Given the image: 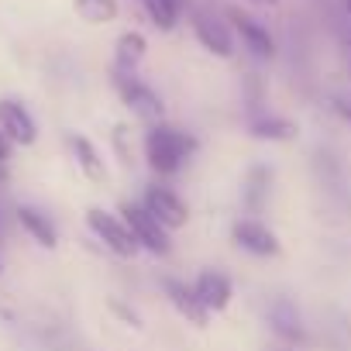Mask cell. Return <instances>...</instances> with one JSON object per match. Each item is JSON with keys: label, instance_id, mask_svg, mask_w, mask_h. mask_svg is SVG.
I'll return each instance as SVG.
<instances>
[{"label": "cell", "instance_id": "44dd1931", "mask_svg": "<svg viewBox=\"0 0 351 351\" xmlns=\"http://www.w3.org/2000/svg\"><path fill=\"white\" fill-rule=\"evenodd\" d=\"M334 110H337V114H341V117L351 124V104H344V100H334Z\"/></svg>", "mask_w": 351, "mask_h": 351}, {"label": "cell", "instance_id": "e0dca14e", "mask_svg": "<svg viewBox=\"0 0 351 351\" xmlns=\"http://www.w3.org/2000/svg\"><path fill=\"white\" fill-rule=\"evenodd\" d=\"M73 11L86 21V25H110L121 8H117V0H73Z\"/></svg>", "mask_w": 351, "mask_h": 351}, {"label": "cell", "instance_id": "4fadbf2b", "mask_svg": "<svg viewBox=\"0 0 351 351\" xmlns=\"http://www.w3.org/2000/svg\"><path fill=\"white\" fill-rule=\"evenodd\" d=\"M69 145H73L76 165L83 169V176H86V180H93V183L107 180V165H104V158H100V152L93 148V141H90V138H83V134H73V138H69Z\"/></svg>", "mask_w": 351, "mask_h": 351}, {"label": "cell", "instance_id": "d6986e66", "mask_svg": "<svg viewBox=\"0 0 351 351\" xmlns=\"http://www.w3.org/2000/svg\"><path fill=\"white\" fill-rule=\"evenodd\" d=\"M265 193H269V169L265 165H255L248 172V183H245V204H248V210H262Z\"/></svg>", "mask_w": 351, "mask_h": 351}, {"label": "cell", "instance_id": "7402d4cb", "mask_svg": "<svg viewBox=\"0 0 351 351\" xmlns=\"http://www.w3.org/2000/svg\"><path fill=\"white\" fill-rule=\"evenodd\" d=\"M8 158H11V141H8L4 134H0V165H4Z\"/></svg>", "mask_w": 351, "mask_h": 351}, {"label": "cell", "instance_id": "7a4b0ae2", "mask_svg": "<svg viewBox=\"0 0 351 351\" xmlns=\"http://www.w3.org/2000/svg\"><path fill=\"white\" fill-rule=\"evenodd\" d=\"M190 25H193L197 42H200L210 56H217V59H231V56H234V32H231L228 18H221V14H214V11H207V8H197V11L190 14Z\"/></svg>", "mask_w": 351, "mask_h": 351}, {"label": "cell", "instance_id": "277c9868", "mask_svg": "<svg viewBox=\"0 0 351 351\" xmlns=\"http://www.w3.org/2000/svg\"><path fill=\"white\" fill-rule=\"evenodd\" d=\"M86 224H90V231L114 252V255H121V258H131L141 245L134 241V234H131V228L121 221V217H114V214H107V210H100V207H90L86 210Z\"/></svg>", "mask_w": 351, "mask_h": 351}, {"label": "cell", "instance_id": "cb8c5ba5", "mask_svg": "<svg viewBox=\"0 0 351 351\" xmlns=\"http://www.w3.org/2000/svg\"><path fill=\"white\" fill-rule=\"evenodd\" d=\"M341 4H344V14L351 18V0H341Z\"/></svg>", "mask_w": 351, "mask_h": 351}, {"label": "cell", "instance_id": "2e32d148", "mask_svg": "<svg viewBox=\"0 0 351 351\" xmlns=\"http://www.w3.org/2000/svg\"><path fill=\"white\" fill-rule=\"evenodd\" d=\"M252 138H258V141H293L296 124L286 121V117H255L252 121Z\"/></svg>", "mask_w": 351, "mask_h": 351}, {"label": "cell", "instance_id": "7c38bea8", "mask_svg": "<svg viewBox=\"0 0 351 351\" xmlns=\"http://www.w3.org/2000/svg\"><path fill=\"white\" fill-rule=\"evenodd\" d=\"M18 224H21L42 248H56V245H59V231H56V224L49 221V214H42V210H35V207H18Z\"/></svg>", "mask_w": 351, "mask_h": 351}, {"label": "cell", "instance_id": "ba28073f", "mask_svg": "<svg viewBox=\"0 0 351 351\" xmlns=\"http://www.w3.org/2000/svg\"><path fill=\"white\" fill-rule=\"evenodd\" d=\"M0 134H4L11 145H21V148L35 145L38 128H35V117L28 114L25 104H18V100H0Z\"/></svg>", "mask_w": 351, "mask_h": 351}, {"label": "cell", "instance_id": "8992f818", "mask_svg": "<svg viewBox=\"0 0 351 351\" xmlns=\"http://www.w3.org/2000/svg\"><path fill=\"white\" fill-rule=\"evenodd\" d=\"M121 214H124V224L131 228V234H134V241L141 245V248H148L152 255H169V234H165V228L145 210V207H134V204H124L121 207Z\"/></svg>", "mask_w": 351, "mask_h": 351}, {"label": "cell", "instance_id": "603a6c76", "mask_svg": "<svg viewBox=\"0 0 351 351\" xmlns=\"http://www.w3.org/2000/svg\"><path fill=\"white\" fill-rule=\"evenodd\" d=\"M252 8H279V0H245Z\"/></svg>", "mask_w": 351, "mask_h": 351}, {"label": "cell", "instance_id": "30bf717a", "mask_svg": "<svg viewBox=\"0 0 351 351\" xmlns=\"http://www.w3.org/2000/svg\"><path fill=\"white\" fill-rule=\"evenodd\" d=\"M165 293H169L172 306L180 310L193 327H207L210 310L200 303V296H197V289H193V286H186V282H180V279H165Z\"/></svg>", "mask_w": 351, "mask_h": 351}, {"label": "cell", "instance_id": "52a82bcc", "mask_svg": "<svg viewBox=\"0 0 351 351\" xmlns=\"http://www.w3.org/2000/svg\"><path fill=\"white\" fill-rule=\"evenodd\" d=\"M165 231H176V228H183L186 221H190V210H186V204L176 197L169 186H148L145 190V204H141Z\"/></svg>", "mask_w": 351, "mask_h": 351}, {"label": "cell", "instance_id": "9a60e30c", "mask_svg": "<svg viewBox=\"0 0 351 351\" xmlns=\"http://www.w3.org/2000/svg\"><path fill=\"white\" fill-rule=\"evenodd\" d=\"M141 8H145L148 21L158 32H172L176 25H180V14L186 8V0H141Z\"/></svg>", "mask_w": 351, "mask_h": 351}, {"label": "cell", "instance_id": "9c48e42d", "mask_svg": "<svg viewBox=\"0 0 351 351\" xmlns=\"http://www.w3.org/2000/svg\"><path fill=\"white\" fill-rule=\"evenodd\" d=\"M234 245L245 248L248 255H258V258H269V255H279V238L272 228H265L262 221L255 217H245L234 224Z\"/></svg>", "mask_w": 351, "mask_h": 351}, {"label": "cell", "instance_id": "5bb4252c", "mask_svg": "<svg viewBox=\"0 0 351 351\" xmlns=\"http://www.w3.org/2000/svg\"><path fill=\"white\" fill-rule=\"evenodd\" d=\"M145 52H148L145 35H141V32H124V35L117 38V45H114V62H117V69L134 73V66L145 59Z\"/></svg>", "mask_w": 351, "mask_h": 351}, {"label": "cell", "instance_id": "ffe728a7", "mask_svg": "<svg viewBox=\"0 0 351 351\" xmlns=\"http://www.w3.org/2000/svg\"><path fill=\"white\" fill-rule=\"evenodd\" d=\"M110 310H114V313H117V317H124V320H128V324H131V327H141V317H138V313H134V310H128V306H124V303H121V300H110Z\"/></svg>", "mask_w": 351, "mask_h": 351}, {"label": "cell", "instance_id": "ac0fdd59", "mask_svg": "<svg viewBox=\"0 0 351 351\" xmlns=\"http://www.w3.org/2000/svg\"><path fill=\"white\" fill-rule=\"evenodd\" d=\"M272 327H276V334H282L286 341H303L306 334H303V324H300V313L286 303V300H279L276 306H272Z\"/></svg>", "mask_w": 351, "mask_h": 351}, {"label": "cell", "instance_id": "484cf974", "mask_svg": "<svg viewBox=\"0 0 351 351\" xmlns=\"http://www.w3.org/2000/svg\"><path fill=\"white\" fill-rule=\"evenodd\" d=\"M0 272H4V265H0Z\"/></svg>", "mask_w": 351, "mask_h": 351}, {"label": "cell", "instance_id": "6da1fadb", "mask_svg": "<svg viewBox=\"0 0 351 351\" xmlns=\"http://www.w3.org/2000/svg\"><path fill=\"white\" fill-rule=\"evenodd\" d=\"M197 148L193 134L180 131V128H169V124H155L145 138V155H148V165L158 172V176H172L180 169L190 152Z\"/></svg>", "mask_w": 351, "mask_h": 351}, {"label": "cell", "instance_id": "8fae6325", "mask_svg": "<svg viewBox=\"0 0 351 351\" xmlns=\"http://www.w3.org/2000/svg\"><path fill=\"white\" fill-rule=\"evenodd\" d=\"M193 289H197L200 303H204L210 313H217V310H228V303H231V296H234V289H231V279H228L224 272H204V276L193 282Z\"/></svg>", "mask_w": 351, "mask_h": 351}, {"label": "cell", "instance_id": "d4e9b609", "mask_svg": "<svg viewBox=\"0 0 351 351\" xmlns=\"http://www.w3.org/2000/svg\"><path fill=\"white\" fill-rule=\"evenodd\" d=\"M348 80H351V56H348Z\"/></svg>", "mask_w": 351, "mask_h": 351}, {"label": "cell", "instance_id": "5b68a950", "mask_svg": "<svg viewBox=\"0 0 351 351\" xmlns=\"http://www.w3.org/2000/svg\"><path fill=\"white\" fill-rule=\"evenodd\" d=\"M224 18H228V25H231V32L234 35H241V42H245V49L255 56V59H276V38H272V32L265 28V25H258L252 14H245L241 8H228L224 11Z\"/></svg>", "mask_w": 351, "mask_h": 351}, {"label": "cell", "instance_id": "3957f363", "mask_svg": "<svg viewBox=\"0 0 351 351\" xmlns=\"http://www.w3.org/2000/svg\"><path fill=\"white\" fill-rule=\"evenodd\" d=\"M114 86H117V93H121V100L138 114V117H145V121H158L162 124V114H165V107H162V100H158V93L148 86V83H141L134 73H124V69H114Z\"/></svg>", "mask_w": 351, "mask_h": 351}]
</instances>
